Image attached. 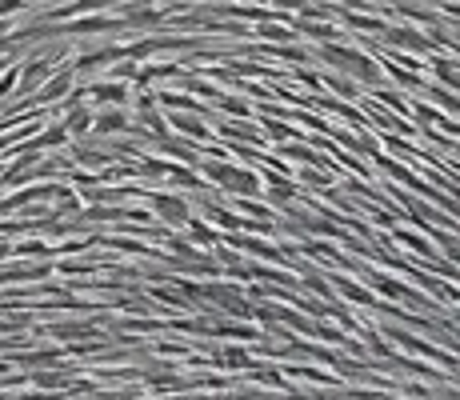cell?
<instances>
[{
    "label": "cell",
    "mask_w": 460,
    "mask_h": 400,
    "mask_svg": "<svg viewBox=\"0 0 460 400\" xmlns=\"http://www.w3.org/2000/svg\"><path fill=\"white\" fill-rule=\"evenodd\" d=\"M81 129H88V112L76 109V112L68 116V124H64V132H81Z\"/></svg>",
    "instance_id": "cell-7"
},
{
    "label": "cell",
    "mask_w": 460,
    "mask_h": 400,
    "mask_svg": "<svg viewBox=\"0 0 460 400\" xmlns=\"http://www.w3.org/2000/svg\"><path fill=\"white\" fill-rule=\"evenodd\" d=\"M108 29H116V20H108V16H88V20L72 24V32H108Z\"/></svg>",
    "instance_id": "cell-4"
},
{
    "label": "cell",
    "mask_w": 460,
    "mask_h": 400,
    "mask_svg": "<svg viewBox=\"0 0 460 400\" xmlns=\"http://www.w3.org/2000/svg\"><path fill=\"white\" fill-rule=\"evenodd\" d=\"M305 29H308V32H312V36H332V32H328V29H324V24H305Z\"/></svg>",
    "instance_id": "cell-11"
},
{
    "label": "cell",
    "mask_w": 460,
    "mask_h": 400,
    "mask_svg": "<svg viewBox=\"0 0 460 400\" xmlns=\"http://www.w3.org/2000/svg\"><path fill=\"white\" fill-rule=\"evenodd\" d=\"M208 176H216V180H220V184H228V189H245V192H252V189H256V180L248 176V172L220 169V164H208Z\"/></svg>",
    "instance_id": "cell-1"
},
{
    "label": "cell",
    "mask_w": 460,
    "mask_h": 400,
    "mask_svg": "<svg viewBox=\"0 0 460 400\" xmlns=\"http://www.w3.org/2000/svg\"><path fill=\"white\" fill-rule=\"evenodd\" d=\"M389 40H392V44H404V49H412V52H424V49H429V40L420 36V32H409V29H392Z\"/></svg>",
    "instance_id": "cell-2"
},
{
    "label": "cell",
    "mask_w": 460,
    "mask_h": 400,
    "mask_svg": "<svg viewBox=\"0 0 460 400\" xmlns=\"http://www.w3.org/2000/svg\"><path fill=\"white\" fill-rule=\"evenodd\" d=\"M44 76H48V64H32V69L24 72V89H36Z\"/></svg>",
    "instance_id": "cell-5"
},
{
    "label": "cell",
    "mask_w": 460,
    "mask_h": 400,
    "mask_svg": "<svg viewBox=\"0 0 460 400\" xmlns=\"http://www.w3.org/2000/svg\"><path fill=\"white\" fill-rule=\"evenodd\" d=\"M344 4H364V0H344Z\"/></svg>",
    "instance_id": "cell-12"
},
{
    "label": "cell",
    "mask_w": 460,
    "mask_h": 400,
    "mask_svg": "<svg viewBox=\"0 0 460 400\" xmlns=\"http://www.w3.org/2000/svg\"><path fill=\"white\" fill-rule=\"evenodd\" d=\"M96 124H101L104 132H113V129H124V116H121V112H108V116H101Z\"/></svg>",
    "instance_id": "cell-8"
},
{
    "label": "cell",
    "mask_w": 460,
    "mask_h": 400,
    "mask_svg": "<svg viewBox=\"0 0 460 400\" xmlns=\"http://www.w3.org/2000/svg\"><path fill=\"white\" fill-rule=\"evenodd\" d=\"M24 0H0V16H9V12H16Z\"/></svg>",
    "instance_id": "cell-10"
},
{
    "label": "cell",
    "mask_w": 460,
    "mask_h": 400,
    "mask_svg": "<svg viewBox=\"0 0 460 400\" xmlns=\"http://www.w3.org/2000/svg\"><path fill=\"white\" fill-rule=\"evenodd\" d=\"M156 209H160L164 220H173V224H184V220H188L184 204H180V200H173V196H156Z\"/></svg>",
    "instance_id": "cell-3"
},
{
    "label": "cell",
    "mask_w": 460,
    "mask_h": 400,
    "mask_svg": "<svg viewBox=\"0 0 460 400\" xmlns=\"http://www.w3.org/2000/svg\"><path fill=\"white\" fill-rule=\"evenodd\" d=\"M176 129H184V132H205L196 120H188V116H176Z\"/></svg>",
    "instance_id": "cell-9"
},
{
    "label": "cell",
    "mask_w": 460,
    "mask_h": 400,
    "mask_svg": "<svg viewBox=\"0 0 460 400\" xmlns=\"http://www.w3.org/2000/svg\"><path fill=\"white\" fill-rule=\"evenodd\" d=\"M92 96H101V100H124V89H121V84H101V89H92Z\"/></svg>",
    "instance_id": "cell-6"
}]
</instances>
